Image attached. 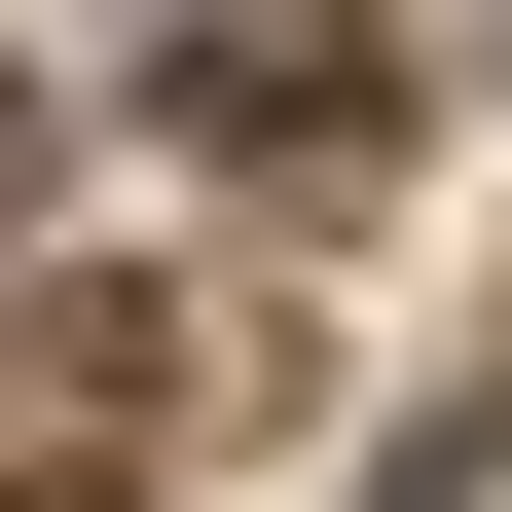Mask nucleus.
Wrapping results in <instances>:
<instances>
[{"label": "nucleus", "instance_id": "f257e3e1", "mask_svg": "<svg viewBox=\"0 0 512 512\" xmlns=\"http://www.w3.org/2000/svg\"><path fill=\"white\" fill-rule=\"evenodd\" d=\"M183 147H220V183H366V147H403L366 0H220V37H183Z\"/></svg>", "mask_w": 512, "mask_h": 512}, {"label": "nucleus", "instance_id": "f03ea898", "mask_svg": "<svg viewBox=\"0 0 512 512\" xmlns=\"http://www.w3.org/2000/svg\"><path fill=\"white\" fill-rule=\"evenodd\" d=\"M0 403L110 476V439H183V330H147V293H37V330H0Z\"/></svg>", "mask_w": 512, "mask_h": 512}]
</instances>
